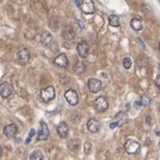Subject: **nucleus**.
Segmentation results:
<instances>
[{"mask_svg":"<svg viewBox=\"0 0 160 160\" xmlns=\"http://www.w3.org/2000/svg\"><path fill=\"white\" fill-rule=\"evenodd\" d=\"M40 97H41L43 102H49V101L54 100L56 97L55 88H54L52 86H49V87L43 88L41 91H40Z\"/></svg>","mask_w":160,"mask_h":160,"instance_id":"obj_1","label":"nucleus"},{"mask_svg":"<svg viewBox=\"0 0 160 160\" xmlns=\"http://www.w3.org/2000/svg\"><path fill=\"white\" fill-rule=\"evenodd\" d=\"M140 149V143L136 139H128L125 143V150L129 155H135Z\"/></svg>","mask_w":160,"mask_h":160,"instance_id":"obj_2","label":"nucleus"},{"mask_svg":"<svg viewBox=\"0 0 160 160\" xmlns=\"http://www.w3.org/2000/svg\"><path fill=\"white\" fill-rule=\"evenodd\" d=\"M65 98L69 105L76 106L79 102V97H78V93L73 90V89H69L65 92Z\"/></svg>","mask_w":160,"mask_h":160,"instance_id":"obj_3","label":"nucleus"},{"mask_svg":"<svg viewBox=\"0 0 160 160\" xmlns=\"http://www.w3.org/2000/svg\"><path fill=\"white\" fill-rule=\"evenodd\" d=\"M93 106H95L96 110L102 112V111H106V110L108 109V106L109 105H108V100H107V98H106L105 96H100V97H98L97 99L95 100Z\"/></svg>","mask_w":160,"mask_h":160,"instance_id":"obj_4","label":"nucleus"},{"mask_svg":"<svg viewBox=\"0 0 160 160\" xmlns=\"http://www.w3.org/2000/svg\"><path fill=\"white\" fill-rule=\"evenodd\" d=\"M81 10L84 11V13H87V15H91V13L95 12V4H93L92 0H82L81 2Z\"/></svg>","mask_w":160,"mask_h":160,"instance_id":"obj_5","label":"nucleus"},{"mask_svg":"<svg viewBox=\"0 0 160 160\" xmlns=\"http://www.w3.org/2000/svg\"><path fill=\"white\" fill-rule=\"evenodd\" d=\"M0 95L2 98H8L12 95V86L9 82H2L0 84Z\"/></svg>","mask_w":160,"mask_h":160,"instance_id":"obj_6","label":"nucleus"},{"mask_svg":"<svg viewBox=\"0 0 160 160\" xmlns=\"http://www.w3.org/2000/svg\"><path fill=\"white\" fill-rule=\"evenodd\" d=\"M88 88L91 92H98L100 91L101 88H102V84L99 79H96V78H91L89 79L88 81Z\"/></svg>","mask_w":160,"mask_h":160,"instance_id":"obj_7","label":"nucleus"},{"mask_svg":"<svg viewBox=\"0 0 160 160\" xmlns=\"http://www.w3.org/2000/svg\"><path fill=\"white\" fill-rule=\"evenodd\" d=\"M77 51L81 58H86L89 54V45L86 41H80L77 45Z\"/></svg>","mask_w":160,"mask_h":160,"instance_id":"obj_8","label":"nucleus"},{"mask_svg":"<svg viewBox=\"0 0 160 160\" xmlns=\"http://www.w3.org/2000/svg\"><path fill=\"white\" fill-rule=\"evenodd\" d=\"M18 132V127L15 125V123H10V125H7L4 126V134L6 137L8 138H13L15 136L17 135Z\"/></svg>","mask_w":160,"mask_h":160,"instance_id":"obj_9","label":"nucleus"},{"mask_svg":"<svg viewBox=\"0 0 160 160\" xmlns=\"http://www.w3.org/2000/svg\"><path fill=\"white\" fill-rule=\"evenodd\" d=\"M49 128L47 126L46 122H40V130L38 132V140H46L49 137Z\"/></svg>","mask_w":160,"mask_h":160,"instance_id":"obj_10","label":"nucleus"},{"mask_svg":"<svg viewBox=\"0 0 160 160\" xmlns=\"http://www.w3.org/2000/svg\"><path fill=\"white\" fill-rule=\"evenodd\" d=\"M62 37L66 41H72L75 39V30H73V28L70 27V26L65 27L62 30Z\"/></svg>","mask_w":160,"mask_h":160,"instance_id":"obj_11","label":"nucleus"},{"mask_svg":"<svg viewBox=\"0 0 160 160\" xmlns=\"http://www.w3.org/2000/svg\"><path fill=\"white\" fill-rule=\"evenodd\" d=\"M54 63L56 66H58L60 68H67L68 67V58L65 54H60L59 56H57L54 60Z\"/></svg>","mask_w":160,"mask_h":160,"instance_id":"obj_12","label":"nucleus"},{"mask_svg":"<svg viewBox=\"0 0 160 160\" xmlns=\"http://www.w3.org/2000/svg\"><path fill=\"white\" fill-rule=\"evenodd\" d=\"M29 59H30V52L28 49L23 48V49L19 50V52H18V60H19V62L25 65V63H27L29 61Z\"/></svg>","mask_w":160,"mask_h":160,"instance_id":"obj_13","label":"nucleus"},{"mask_svg":"<svg viewBox=\"0 0 160 160\" xmlns=\"http://www.w3.org/2000/svg\"><path fill=\"white\" fill-rule=\"evenodd\" d=\"M40 41L43 46H49L54 41V36L49 32V31H43L40 36Z\"/></svg>","mask_w":160,"mask_h":160,"instance_id":"obj_14","label":"nucleus"},{"mask_svg":"<svg viewBox=\"0 0 160 160\" xmlns=\"http://www.w3.org/2000/svg\"><path fill=\"white\" fill-rule=\"evenodd\" d=\"M87 128L90 132H98L100 129V123L96 120V119H89L87 122Z\"/></svg>","mask_w":160,"mask_h":160,"instance_id":"obj_15","label":"nucleus"},{"mask_svg":"<svg viewBox=\"0 0 160 160\" xmlns=\"http://www.w3.org/2000/svg\"><path fill=\"white\" fill-rule=\"evenodd\" d=\"M68 126L66 122H60L59 126H58V128H57V132H58V135L61 137V138H66L68 135Z\"/></svg>","mask_w":160,"mask_h":160,"instance_id":"obj_16","label":"nucleus"},{"mask_svg":"<svg viewBox=\"0 0 160 160\" xmlns=\"http://www.w3.org/2000/svg\"><path fill=\"white\" fill-rule=\"evenodd\" d=\"M130 26L131 28L136 31H140V30H142L143 28V25H142V21L138 19V18H134V19H131L130 21Z\"/></svg>","mask_w":160,"mask_h":160,"instance_id":"obj_17","label":"nucleus"},{"mask_svg":"<svg viewBox=\"0 0 160 160\" xmlns=\"http://www.w3.org/2000/svg\"><path fill=\"white\" fill-rule=\"evenodd\" d=\"M108 21H109V25L111 26V27H116V28L120 27V19H119V17L117 15H111V16H109Z\"/></svg>","mask_w":160,"mask_h":160,"instance_id":"obj_18","label":"nucleus"},{"mask_svg":"<svg viewBox=\"0 0 160 160\" xmlns=\"http://www.w3.org/2000/svg\"><path fill=\"white\" fill-rule=\"evenodd\" d=\"M30 160H43V155L40 150H34L30 155Z\"/></svg>","mask_w":160,"mask_h":160,"instance_id":"obj_19","label":"nucleus"},{"mask_svg":"<svg viewBox=\"0 0 160 160\" xmlns=\"http://www.w3.org/2000/svg\"><path fill=\"white\" fill-rule=\"evenodd\" d=\"M122 65H123V67L126 68V69H130L131 68V65H132V61L129 57H126L125 59L122 60Z\"/></svg>","mask_w":160,"mask_h":160,"instance_id":"obj_20","label":"nucleus"},{"mask_svg":"<svg viewBox=\"0 0 160 160\" xmlns=\"http://www.w3.org/2000/svg\"><path fill=\"white\" fill-rule=\"evenodd\" d=\"M75 70H76V72H78V73H81V72H84V65L82 62H77L76 67H75Z\"/></svg>","mask_w":160,"mask_h":160,"instance_id":"obj_21","label":"nucleus"},{"mask_svg":"<svg viewBox=\"0 0 160 160\" xmlns=\"http://www.w3.org/2000/svg\"><path fill=\"white\" fill-rule=\"evenodd\" d=\"M36 135V130L34 129H31V130L29 131V136H28V138H27V140H26V143L28 145V143H30V141H31V139H32V137Z\"/></svg>","mask_w":160,"mask_h":160,"instance_id":"obj_22","label":"nucleus"},{"mask_svg":"<svg viewBox=\"0 0 160 160\" xmlns=\"http://www.w3.org/2000/svg\"><path fill=\"white\" fill-rule=\"evenodd\" d=\"M155 84H156L158 90L160 91V76H157L156 77V79H155Z\"/></svg>","mask_w":160,"mask_h":160,"instance_id":"obj_23","label":"nucleus"},{"mask_svg":"<svg viewBox=\"0 0 160 160\" xmlns=\"http://www.w3.org/2000/svg\"><path fill=\"white\" fill-rule=\"evenodd\" d=\"M118 126V122H112V123H110V128L112 129V128H116V127Z\"/></svg>","mask_w":160,"mask_h":160,"instance_id":"obj_24","label":"nucleus"},{"mask_svg":"<svg viewBox=\"0 0 160 160\" xmlns=\"http://www.w3.org/2000/svg\"><path fill=\"white\" fill-rule=\"evenodd\" d=\"M77 22L79 23L80 28H81V29H84V23H82V22H81V21H80V20H77Z\"/></svg>","mask_w":160,"mask_h":160,"instance_id":"obj_25","label":"nucleus"},{"mask_svg":"<svg viewBox=\"0 0 160 160\" xmlns=\"http://www.w3.org/2000/svg\"><path fill=\"white\" fill-rule=\"evenodd\" d=\"M75 2H76V4L78 6V7H81V4H80L79 0H75Z\"/></svg>","mask_w":160,"mask_h":160,"instance_id":"obj_26","label":"nucleus"},{"mask_svg":"<svg viewBox=\"0 0 160 160\" xmlns=\"http://www.w3.org/2000/svg\"><path fill=\"white\" fill-rule=\"evenodd\" d=\"M1 153H2V149H1V146H0V157H1Z\"/></svg>","mask_w":160,"mask_h":160,"instance_id":"obj_27","label":"nucleus"},{"mask_svg":"<svg viewBox=\"0 0 160 160\" xmlns=\"http://www.w3.org/2000/svg\"><path fill=\"white\" fill-rule=\"evenodd\" d=\"M159 51H160V42H159Z\"/></svg>","mask_w":160,"mask_h":160,"instance_id":"obj_28","label":"nucleus"},{"mask_svg":"<svg viewBox=\"0 0 160 160\" xmlns=\"http://www.w3.org/2000/svg\"><path fill=\"white\" fill-rule=\"evenodd\" d=\"M159 70H160V65H159Z\"/></svg>","mask_w":160,"mask_h":160,"instance_id":"obj_29","label":"nucleus"},{"mask_svg":"<svg viewBox=\"0 0 160 160\" xmlns=\"http://www.w3.org/2000/svg\"><path fill=\"white\" fill-rule=\"evenodd\" d=\"M0 1H1V0H0Z\"/></svg>","mask_w":160,"mask_h":160,"instance_id":"obj_30","label":"nucleus"}]
</instances>
